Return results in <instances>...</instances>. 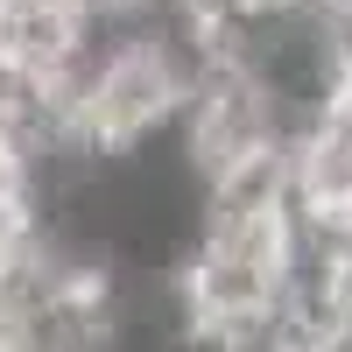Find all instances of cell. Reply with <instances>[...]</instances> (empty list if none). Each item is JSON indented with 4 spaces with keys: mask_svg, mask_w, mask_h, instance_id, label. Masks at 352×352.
I'll use <instances>...</instances> for the list:
<instances>
[{
    "mask_svg": "<svg viewBox=\"0 0 352 352\" xmlns=\"http://www.w3.org/2000/svg\"><path fill=\"white\" fill-rule=\"evenodd\" d=\"M204 56L212 50L197 43V28H184L169 8L141 14V21H113L106 50H99L92 99L78 113V155L120 162V155L169 148V127L190 99Z\"/></svg>",
    "mask_w": 352,
    "mask_h": 352,
    "instance_id": "6da1fadb",
    "label": "cell"
},
{
    "mask_svg": "<svg viewBox=\"0 0 352 352\" xmlns=\"http://www.w3.org/2000/svg\"><path fill=\"white\" fill-rule=\"evenodd\" d=\"M85 8H92L99 21H141V14H155L162 0H85Z\"/></svg>",
    "mask_w": 352,
    "mask_h": 352,
    "instance_id": "3957f363",
    "label": "cell"
},
{
    "mask_svg": "<svg viewBox=\"0 0 352 352\" xmlns=\"http://www.w3.org/2000/svg\"><path fill=\"white\" fill-rule=\"evenodd\" d=\"M0 352H8V345H0Z\"/></svg>",
    "mask_w": 352,
    "mask_h": 352,
    "instance_id": "5b68a950",
    "label": "cell"
},
{
    "mask_svg": "<svg viewBox=\"0 0 352 352\" xmlns=\"http://www.w3.org/2000/svg\"><path fill=\"white\" fill-rule=\"evenodd\" d=\"M282 141H289V120L268 99V85H261L240 56H204L190 99L176 113V127H169V155L184 162L197 197L212 190L226 169H240L247 155H268Z\"/></svg>",
    "mask_w": 352,
    "mask_h": 352,
    "instance_id": "7a4b0ae2",
    "label": "cell"
},
{
    "mask_svg": "<svg viewBox=\"0 0 352 352\" xmlns=\"http://www.w3.org/2000/svg\"><path fill=\"white\" fill-rule=\"evenodd\" d=\"M282 8H289V0H282Z\"/></svg>",
    "mask_w": 352,
    "mask_h": 352,
    "instance_id": "277c9868",
    "label": "cell"
}]
</instances>
